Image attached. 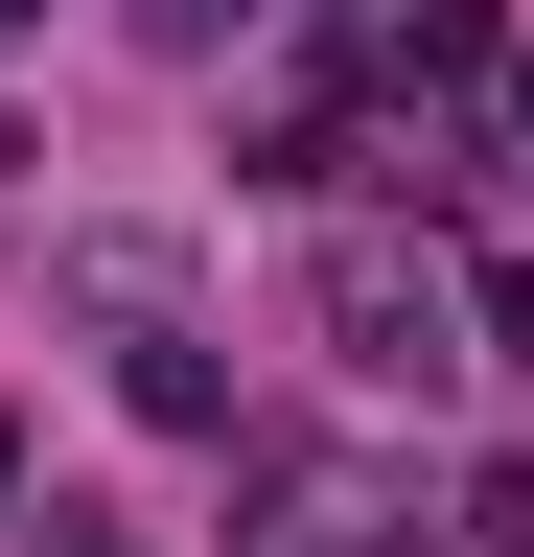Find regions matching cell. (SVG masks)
Masks as SVG:
<instances>
[{
  "label": "cell",
  "mask_w": 534,
  "mask_h": 557,
  "mask_svg": "<svg viewBox=\"0 0 534 557\" xmlns=\"http://www.w3.org/2000/svg\"><path fill=\"white\" fill-rule=\"evenodd\" d=\"M325 325H349V372H442V278L395 256H325Z\"/></svg>",
  "instance_id": "6da1fadb"
},
{
  "label": "cell",
  "mask_w": 534,
  "mask_h": 557,
  "mask_svg": "<svg viewBox=\"0 0 534 557\" xmlns=\"http://www.w3.org/2000/svg\"><path fill=\"white\" fill-rule=\"evenodd\" d=\"M0 511H24V442H0Z\"/></svg>",
  "instance_id": "7a4b0ae2"
},
{
  "label": "cell",
  "mask_w": 534,
  "mask_h": 557,
  "mask_svg": "<svg viewBox=\"0 0 534 557\" xmlns=\"http://www.w3.org/2000/svg\"><path fill=\"white\" fill-rule=\"evenodd\" d=\"M0 24H24V0H0Z\"/></svg>",
  "instance_id": "3957f363"
}]
</instances>
